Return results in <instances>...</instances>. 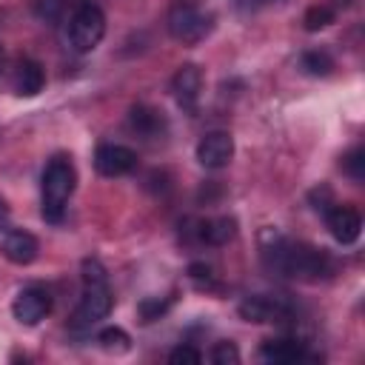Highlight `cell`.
Wrapping results in <instances>:
<instances>
[{
	"label": "cell",
	"mask_w": 365,
	"mask_h": 365,
	"mask_svg": "<svg viewBox=\"0 0 365 365\" xmlns=\"http://www.w3.org/2000/svg\"><path fill=\"white\" fill-rule=\"evenodd\" d=\"M37 251H40L37 237L29 234V231H9V234L3 237V242H0V254H3L9 262H14V265H29V262H34Z\"/></svg>",
	"instance_id": "7c38bea8"
},
{
	"label": "cell",
	"mask_w": 365,
	"mask_h": 365,
	"mask_svg": "<svg viewBox=\"0 0 365 365\" xmlns=\"http://www.w3.org/2000/svg\"><path fill=\"white\" fill-rule=\"evenodd\" d=\"M302 68L314 77H325V74H331L334 60L328 57V51H305L302 54Z\"/></svg>",
	"instance_id": "d6986e66"
},
{
	"label": "cell",
	"mask_w": 365,
	"mask_h": 365,
	"mask_svg": "<svg viewBox=\"0 0 365 365\" xmlns=\"http://www.w3.org/2000/svg\"><path fill=\"white\" fill-rule=\"evenodd\" d=\"M171 91H174V100L185 111H194L197 100H200V91H202V71L194 63H182L177 68V74L171 77Z\"/></svg>",
	"instance_id": "8fae6325"
},
{
	"label": "cell",
	"mask_w": 365,
	"mask_h": 365,
	"mask_svg": "<svg viewBox=\"0 0 365 365\" xmlns=\"http://www.w3.org/2000/svg\"><path fill=\"white\" fill-rule=\"evenodd\" d=\"M168 362L171 365H200L202 362V354L197 348H191V345H180V348H174L168 354Z\"/></svg>",
	"instance_id": "7402d4cb"
},
{
	"label": "cell",
	"mask_w": 365,
	"mask_h": 365,
	"mask_svg": "<svg viewBox=\"0 0 365 365\" xmlns=\"http://www.w3.org/2000/svg\"><path fill=\"white\" fill-rule=\"evenodd\" d=\"M308 197H311V202H314V208H317L319 214H325V211L334 205V191H331L328 185H319V188H314Z\"/></svg>",
	"instance_id": "cb8c5ba5"
},
{
	"label": "cell",
	"mask_w": 365,
	"mask_h": 365,
	"mask_svg": "<svg viewBox=\"0 0 365 365\" xmlns=\"http://www.w3.org/2000/svg\"><path fill=\"white\" fill-rule=\"evenodd\" d=\"M342 168H345L356 182H359V180H365V151H362V148H354L351 154H345Z\"/></svg>",
	"instance_id": "44dd1931"
},
{
	"label": "cell",
	"mask_w": 365,
	"mask_h": 365,
	"mask_svg": "<svg viewBox=\"0 0 365 365\" xmlns=\"http://www.w3.org/2000/svg\"><path fill=\"white\" fill-rule=\"evenodd\" d=\"M0 68H3V48H0Z\"/></svg>",
	"instance_id": "4316f807"
},
{
	"label": "cell",
	"mask_w": 365,
	"mask_h": 365,
	"mask_svg": "<svg viewBox=\"0 0 365 365\" xmlns=\"http://www.w3.org/2000/svg\"><path fill=\"white\" fill-rule=\"evenodd\" d=\"M77 171L66 154H54L43 168V217L48 222H60L66 214V202L74 194Z\"/></svg>",
	"instance_id": "3957f363"
},
{
	"label": "cell",
	"mask_w": 365,
	"mask_h": 365,
	"mask_svg": "<svg viewBox=\"0 0 365 365\" xmlns=\"http://www.w3.org/2000/svg\"><path fill=\"white\" fill-rule=\"evenodd\" d=\"M165 308H168V299H143L140 317H143V322H154V319H160V314H165Z\"/></svg>",
	"instance_id": "603a6c76"
},
{
	"label": "cell",
	"mask_w": 365,
	"mask_h": 365,
	"mask_svg": "<svg viewBox=\"0 0 365 365\" xmlns=\"http://www.w3.org/2000/svg\"><path fill=\"white\" fill-rule=\"evenodd\" d=\"M46 83V74H43V66L37 60H20L17 63V71H14V88L17 94H26V97H34Z\"/></svg>",
	"instance_id": "5bb4252c"
},
{
	"label": "cell",
	"mask_w": 365,
	"mask_h": 365,
	"mask_svg": "<svg viewBox=\"0 0 365 365\" xmlns=\"http://www.w3.org/2000/svg\"><path fill=\"white\" fill-rule=\"evenodd\" d=\"M48 311H51V294L37 285L23 288L11 302V314L20 325H37L40 319H46Z\"/></svg>",
	"instance_id": "8992f818"
},
{
	"label": "cell",
	"mask_w": 365,
	"mask_h": 365,
	"mask_svg": "<svg viewBox=\"0 0 365 365\" xmlns=\"http://www.w3.org/2000/svg\"><path fill=\"white\" fill-rule=\"evenodd\" d=\"M259 251L262 259L271 271L282 274V277H294V279H305V282H319L322 277L331 274L334 262L331 257L308 242H294L285 240L279 231L265 228L259 237Z\"/></svg>",
	"instance_id": "6da1fadb"
},
{
	"label": "cell",
	"mask_w": 365,
	"mask_h": 365,
	"mask_svg": "<svg viewBox=\"0 0 365 365\" xmlns=\"http://www.w3.org/2000/svg\"><path fill=\"white\" fill-rule=\"evenodd\" d=\"M214 29V14L205 11L197 0H174L168 9V31L174 40L194 46L205 40Z\"/></svg>",
	"instance_id": "277c9868"
},
{
	"label": "cell",
	"mask_w": 365,
	"mask_h": 365,
	"mask_svg": "<svg viewBox=\"0 0 365 365\" xmlns=\"http://www.w3.org/2000/svg\"><path fill=\"white\" fill-rule=\"evenodd\" d=\"M259 356L265 362H299V359H311V354L305 351V342L299 339H288V336H279V339H265L259 345Z\"/></svg>",
	"instance_id": "4fadbf2b"
},
{
	"label": "cell",
	"mask_w": 365,
	"mask_h": 365,
	"mask_svg": "<svg viewBox=\"0 0 365 365\" xmlns=\"http://www.w3.org/2000/svg\"><path fill=\"white\" fill-rule=\"evenodd\" d=\"M103 34H106V14L100 11V6H94V3L77 6V11L71 14V23H68V43H71V48L86 54V51L100 46Z\"/></svg>",
	"instance_id": "5b68a950"
},
{
	"label": "cell",
	"mask_w": 365,
	"mask_h": 365,
	"mask_svg": "<svg viewBox=\"0 0 365 365\" xmlns=\"http://www.w3.org/2000/svg\"><path fill=\"white\" fill-rule=\"evenodd\" d=\"M208 356H211V362H217V365H237V362H240V351H237L234 342H217Z\"/></svg>",
	"instance_id": "ffe728a7"
},
{
	"label": "cell",
	"mask_w": 365,
	"mask_h": 365,
	"mask_svg": "<svg viewBox=\"0 0 365 365\" xmlns=\"http://www.w3.org/2000/svg\"><path fill=\"white\" fill-rule=\"evenodd\" d=\"M94 168L103 177H123L137 168V151L120 143H106L94 154Z\"/></svg>",
	"instance_id": "52a82bcc"
},
{
	"label": "cell",
	"mask_w": 365,
	"mask_h": 365,
	"mask_svg": "<svg viewBox=\"0 0 365 365\" xmlns=\"http://www.w3.org/2000/svg\"><path fill=\"white\" fill-rule=\"evenodd\" d=\"M188 274H191V279H197V282H202V285H211V268H208V265L194 262V265L188 268Z\"/></svg>",
	"instance_id": "d4e9b609"
},
{
	"label": "cell",
	"mask_w": 365,
	"mask_h": 365,
	"mask_svg": "<svg viewBox=\"0 0 365 365\" xmlns=\"http://www.w3.org/2000/svg\"><path fill=\"white\" fill-rule=\"evenodd\" d=\"M237 311L248 322H282L291 314V308H288L285 299H279V297H262V294L245 297Z\"/></svg>",
	"instance_id": "ba28073f"
},
{
	"label": "cell",
	"mask_w": 365,
	"mask_h": 365,
	"mask_svg": "<svg viewBox=\"0 0 365 365\" xmlns=\"http://www.w3.org/2000/svg\"><path fill=\"white\" fill-rule=\"evenodd\" d=\"M234 234H237L234 217H217V220L200 222V240L208 245H225L228 240H234Z\"/></svg>",
	"instance_id": "9a60e30c"
},
{
	"label": "cell",
	"mask_w": 365,
	"mask_h": 365,
	"mask_svg": "<svg viewBox=\"0 0 365 365\" xmlns=\"http://www.w3.org/2000/svg\"><path fill=\"white\" fill-rule=\"evenodd\" d=\"M128 120H131V128L137 134H143V137H157L160 128L165 125L163 114L157 108H148V106H134L131 114H128Z\"/></svg>",
	"instance_id": "2e32d148"
},
{
	"label": "cell",
	"mask_w": 365,
	"mask_h": 365,
	"mask_svg": "<svg viewBox=\"0 0 365 365\" xmlns=\"http://www.w3.org/2000/svg\"><path fill=\"white\" fill-rule=\"evenodd\" d=\"M111 305H114V297L108 288L106 268L100 265V259H83V299L74 311L71 331L74 334L88 331L91 325H97L100 319L108 317Z\"/></svg>",
	"instance_id": "7a4b0ae2"
},
{
	"label": "cell",
	"mask_w": 365,
	"mask_h": 365,
	"mask_svg": "<svg viewBox=\"0 0 365 365\" xmlns=\"http://www.w3.org/2000/svg\"><path fill=\"white\" fill-rule=\"evenodd\" d=\"M331 23H334V9L325 6V3L311 6V9L305 11V17H302L305 31H319V29H325V26H331Z\"/></svg>",
	"instance_id": "ac0fdd59"
},
{
	"label": "cell",
	"mask_w": 365,
	"mask_h": 365,
	"mask_svg": "<svg viewBox=\"0 0 365 365\" xmlns=\"http://www.w3.org/2000/svg\"><path fill=\"white\" fill-rule=\"evenodd\" d=\"M6 225H9V205H6V200L0 197V231H6Z\"/></svg>",
	"instance_id": "484cf974"
},
{
	"label": "cell",
	"mask_w": 365,
	"mask_h": 365,
	"mask_svg": "<svg viewBox=\"0 0 365 365\" xmlns=\"http://www.w3.org/2000/svg\"><path fill=\"white\" fill-rule=\"evenodd\" d=\"M325 222H328L331 237H334L336 242H342V245L356 242V237H359V231H362V217H359V211L351 208V205H339V202H334V205L325 211Z\"/></svg>",
	"instance_id": "9c48e42d"
},
{
	"label": "cell",
	"mask_w": 365,
	"mask_h": 365,
	"mask_svg": "<svg viewBox=\"0 0 365 365\" xmlns=\"http://www.w3.org/2000/svg\"><path fill=\"white\" fill-rule=\"evenodd\" d=\"M97 342H100V348L108 351V354H125V351L131 348V339H128V334H125L123 328H103V331L97 334Z\"/></svg>",
	"instance_id": "e0dca14e"
},
{
	"label": "cell",
	"mask_w": 365,
	"mask_h": 365,
	"mask_svg": "<svg viewBox=\"0 0 365 365\" xmlns=\"http://www.w3.org/2000/svg\"><path fill=\"white\" fill-rule=\"evenodd\" d=\"M234 157V140L228 131H211L197 143V160L205 168H222Z\"/></svg>",
	"instance_id": "30bf717a"
}]
</instances>
